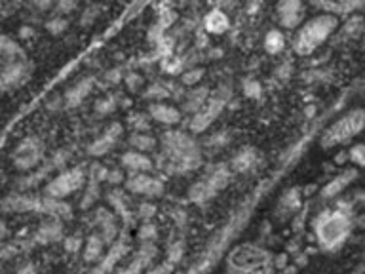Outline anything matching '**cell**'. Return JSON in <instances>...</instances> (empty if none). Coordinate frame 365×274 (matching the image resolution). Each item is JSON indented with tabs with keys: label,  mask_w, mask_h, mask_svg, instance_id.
Here are the masks:
<instances>
[{
	"label": "cell",
	"mask_w": 365,
	"mask_h": 274,
	"mask_svg": "<svg viewBox=\"0 0 365 274\" xmlns=\"http://www.w3.org/2000/svg\"><path fill=\"white\" fill-rule=\"evenodd\" d=\"M336 27V19L333 14H322L312 19H308L307 23H302L293 40V48L297 54L301 56H308L312 54L318 46H322L327 40L333 29Z\"/></svg>",
	"instance_id": "6da1fadb"
},
{
	"label": "cell",
	"mask_w": 365,
	"mask_h": 274,
	"mask_svg": "<svg viewBox=\"0 0 365 274\" xmlns=\"http://www.w3.org/2000/svg\"><path fill=\"white\" fill-rule=\"evenodd\" d=\"M364 126H365L364 111H352V113H346L341 120H336L329 130L325 131L324 145L325 147H329V145H336V143L348 141L350 137H354L356 133H359V131L364 130Z\"/></svg>",
	"instance_id": "7a4b0ae2"
},
{
	"label": "cell",
	"mask_w": 365,
	"mask_h": 274,
	"mask_svg": "<svg viewBox=\"0 0 365 274\" xmlns=\"http://www.w3.org/2000/svg\"><path fill=\"white\" fill-rule=\"evenodd\" d=\"M278 19L282 23V27L295 29L302 23V11L304 6L301 2H282L278 4Z\"/></svg>",
	"instance_id": "3957f363"
},
{
	"label": "cell",
	"mask_w": 365,
	"mask_h": 274,
	"mask_svg": "<svg viewBox=\"0 0 365 274\" xmlns=\"http://www.w3.org/2000/svg\"><path fill=\"white\" fill-rule=\"evenodd\" d=\"M219 111H221V103L219 101H211L207 103V105H204V107L196 113V116H194L192 130L200 131L204 130V128H207V126L213 122V118H215L217 114H219Z\"/></svg>",
	"instance_id": "277c9868"
},
{
	"label": "cell",
	"mask_w": 365,
	"mask_h": 274,
	"mask_svg": "<svg viewBox=\"0 0 365 274\" xmlns=\"http://www.w3.org/2000/svg\"><path fill=\"white\" fill-rule=\"evenodd\" d=\"M150 118H154L160 124H177L181 120V113L177 111L175 107H170V105H162V103H156L150 107Z\"/></svg>",
	"instance_id": "5b68a950"
},
{
	"label": "cell",
	"mask_w": 365,
	"mask_h": 274,
	"mask_svg": "<svg viewBox=\"0 0 365 274\" xmlns=\"http://www.w3.org/2000/svg\"><path fill=\"white\" fill-rule=\"evenodd\" d=\"M204 25H205V31L207 33H213V34H222L225 31H228V16L225 11L221 10H211L204 19Z\"/></svg>",
	"instance_id": "8992f818"
},
{
	"label": "cell",
	"mask_w": 365,
	"mask_h": 274,
	"mask_svg": "<svg viewBox=\"0 0 365 274\" xmlns=\"http://www.w3.org/2000/svg\"><path fill=\"white\" fill-rule=\"evenodd\" d=\"M122 162H124L125 168H130L133 171H147L153 168V160L148 158L147 154L137 153V151H130L122 156Z\"/></svg>",
	"instance_id": "52a82bcc"
},
{
	"label": "cell",
	"mask_w": 365,
	"mask_h": 274,
	"mask_svg": "<svg viewBox=\"0 0 365 274\" xmlns=\"http://www.w3.org/2000/svg\"><path fill=\"white\" fill-rule=\"evenodd\" d=\"M130 188H133L135 193H147V194H153V193H158L162 185H160L156 179L153 177L145 176V173H137L130 179Z\"/></svg>",
	"instance_id": "ba28073f"
},
{
	"label": "cell",
	"mask_w": 365,
	"mask_h": 274,
	"mask_svg": "<svg viewBox=\"0 0 365 274\" xmlns=\"http://www.w3.org/2000/svg\"><path fill=\"white\" fill-rule=\"evenodd\" d=\"M264 48L268 54H279L285 48V34L282 31H270L264 39Z\"/></svg>",
	"instance_id": "9c48e42d"
},
{
	"label": "cell",
	"mask_w": 365,
	"mask_h": 274,
	"mask_svg": "<svg viewBox=\"0 0 365 274\" xmlns=\"http://www.w3.org/2000/svg\"><path fill=\"white\" fill-rule=\"evenodd\" d=\"M130 143L137 153H143V154H147L148 151H153L154 145H156L153 137L147 136V133H139V131L130 137Z\"/></svg>",
	"instance_id": "30bf717a"
},
{
	"label": "cell",
	"mask_w": 365,
	"mask_h": 274,
	"mask_svg": "<svg viewBox=\"0 0 365 274\" xmlns=\"http://www.w3.org/2000/svg\"><path fill=\"white\" fill-rule=\"evenodd\" d=\"M255 162V154L253 151H242V153L234 158V168H240V170H244V168H250L251 164Z\"/></svg>",
	"instance_id": "8fae6325"
},
{
	"label": "cell",
	"mask_w": 365,
	"mask_h": 274,
	"mask_svg": "<svg viewBox=\"0 0 365 274\" xmlns=\"http://www.w3.org/2000/svg\"><path fill=\"white\" fill-rule=\"evenodd\" d=\"M350 158H352V162H356L358 166H365V145H356V147L350 151Z\"/></svg>",
	"instance_id": "7c38bea8"
}]
</instances>
